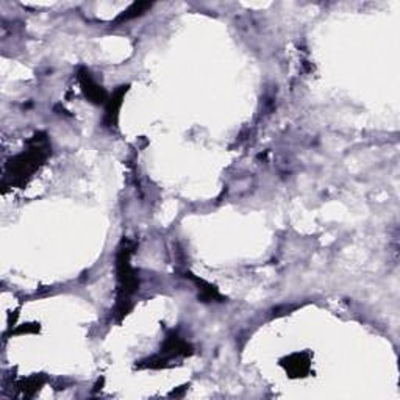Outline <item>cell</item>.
Listing matches in <instances>:
<instances>
[{"label":"cell","instance_id":"obj_1","mask_svg":"<svg viewBox=\"0 0 400 400\" xmlns=\"http://www.w3.org/2000/svg\"><path fill=\"white\" fill-rule=\"evenodd\" d=\"M50 155H52V146H50L47 135L42 133V131H38L28 141L27 150L12 156L8 161L3 183L24 188L28 183V180L33 177L38 169L47 161Z\"/></svg>","mask_w":400,"mask_h":400},{"label":"cell","instance_id":"obj_2","mask_svg":"<svg viewBox=\"0 0 400 400\" xmlns=\"http://www.w3.org/2000/svg\"><path fill=\"white\" fill-rule=\"evenodd\" d=\"M135 244L128 240H122L119 244L116 253V278H117V302L116 316L117 321L128 315L131 310V297L140 290V278L130 265V258L133 255Z\"/></svg>","mask_w":400,"mask_h":400},{"label":"cell","instance_id":"obj_3","mask_svg":"<svg viewBox=\"0 0 400 400\" xmlns=\"http://www.w3.org/2000/svg\"><path fill=\"white\" fill-rule=\"evenodd\" d=\"M78 83L81 88V92L88 99V102H91L94 105H106L108 102V94L100 86L96 80L92 78L91 72L85 67L78 69Z\"/></svg>","mask_w":400,"mask_h":400},{"label":"cell","instance_id":"obj_4","mask_svg":"<svg viewBox=\"0 0 400 400\" xmlns=\"http://www.w3.org/2000/svg\"><path fill=\"white\" fill-rule=\"evenodd\" d=\"M128 85H122L117 86L115 91H112L111 96L108 97V102L105 105V117H103V124L105 127H117V121H119V111H121V106L124 102L125 94L128 92Z\"/></svg>","mask_w":400,"mask_h":400},{"label":"cell","instance_id":"obj_5","mask_svg":"<svg viewBox=\"0 0 400 400\" xmlns=\"http://www.w3.org/2000/svg\"><path fill=\"white\" fill-rule=\"evenodd\" d=\"M280 365L286 369V372L290 377L292 378H299V377H306L311 371V358L310 353L306 352H297L292 353L290 356H286L280 361Z\"/></svg>","mask_w":400,"mask_h":400},{"label":"cell","instance_id":"obj_6","mask_svg":"<svg viewBox=\"0 0 400 400\" xmlns=\"http://www.w3.org/2000/svg\"><path fill=\"white\" fill-rule=\"evenodd\" d=\"M192 353L194 349L191 344H188L185 340H181L175 331L167 333L166 340L161 346V355L166 356L167 360L175 358V356H191Z\"/></svg>","mask_w":400,"mask_h":400},{"label":"cell","instance_id":"obj_7","mask_svg":"<svg viewBox=\"0 0 400 400\" xmlns=\"http://www.w3.org/2000/svg\"><path fill=\"white\" fill-rule=\"evenodd\" d=\"M186 278H191L194 283L199 288V300L200 302H224V297L221 296V292L217 291L216 286H212L211 283H206L205 280H200L197 277H194L192 274H186Z\"/></svg>","mask_w":400,"mask_h":400},{"label":"cell","instance_id":"obj_8","mask_svg":"<svg viewBox=\"0 0 400 400\" xmlns=\"http://www.w3.org/2000/svg\"><path fill=\"white\" fill-rule=\"evenodd\" d=\"M153 3L150 2H135L131 3L127 10H124L121 15H119L115 19V24H121L124 21H131V19H136V17H141L142 15H146V12L152 8Z\"/></svg>","mask_w":400,"mask_h":400},{"label":"cell","instance_id":"obj_9","mask_svg":"<svg viewBox=\"0 0 400 400\" xmlns=\"http://www.w3.org/2000/svg\"><path fill=\"white\" fill-rule=\"evenodd\" d=\"M40 331V324H27L22 328H17L15 333H36Z\"/></svg>","mask_w":400,"mask_h":400}]
</instances>
